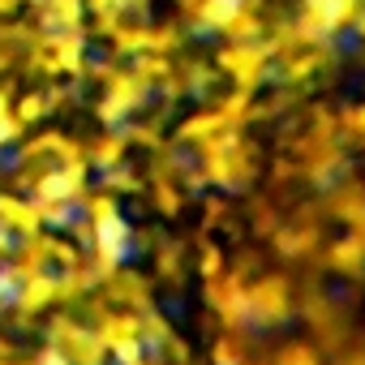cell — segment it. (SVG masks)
Masks as SVG:
<instances>
[{
    "label": "cell",
    "instance_id": "1",
    "mask_svg": "<svg viewBox=\"0 0 365 365\" xmlns=\"http://www.w3.org/2000/svg\"><path fill=\"white\" fill-rule=\"evenodd\" d=\"M48 344H56L73 365H108V348H103V339L95 335V327H82V322L69 318V314L52 318Z\"/></svg>",
    "mask_w": 365,
    "mask_h": 365
},
{
    "label": "cell",
    "instance_id": "2",
    "mask_svg": "<svg viewBox=\"0 0 365 365\" xmlns=\"http://www.w3.org/2000/svg\"><path fill=\"white\" fill-rule=\"evenodd\" d=\"M207 301L211 309L220 314L224 331H241L250 322V288H245V275H215L207 279Z\"/></svg>",
    "mask_w": 365,
    "mask_h": 365
},
{
    "label": "cell",
    "instance_id": "3",
    "mask_svg": "<svg viewBox=\"0 0 365 365\" xmlns=\"http://www.w3.org/2000/svg\"><path fill=\"white\" fill-rule=\"evenodd\" d=\"M292 314V288L284 275H262L250 284V322L254 327H279Z\"/></svg>",
    "mask_w": 365,
    "mask_h": 365
},
{
    "label": "cell",
    "instance_id": "4",
    "mask_svg": "<svg viewBox=\"0 0 365 365\" xmlns=\"http://www.w3.org/2000/svg\"><path fill=\"white\" fill-rule=\"evenodd\" d=\"M56 301V275H48V271H35V275H26L22 284H18V292H14V309L18 314H39V309H48Z\"/></svg>",
    "mask_w": 365,
    "mask_h": 365
},
{
    "label": "cell",
    "instance_id": "5",
    "mask_svg": "<svg viewBox=\"0 0 365 365\" xmlns=\"http://www.w3.org/2000/svg\"><path fill=\"white\" fill-rule=\"evenodd\" d=\"M103 297H108V301L129 305V314H146V309H155V305H150V288H146V279L125 275V271L108 275V292H103Z\"/></svg>",
    "mask_w": 365,
    "mask_h": 365
},
{
    "label": "cell",
    "instance_id": "6",
    "mask_svg": "<svg viewBox=\"0 0 365 365\" xmlns=\"http://www.w3.org/2000/svg\"><path fill=\"white\" fill-rule=\"evenodd\" d=\"M245 361H250V344L237 331H228L211 344V365H245Z\"/></svg>",
    "mask_w": 365,
    "mask_h": 365
},
{
    "label": "cell",
    "instance_id": "7",
    "mask_svg": "<svg viewBox=\"0 0 365 365\" xmlns=\"http://www.w3.org/2000/svg\"><path fill=\"white\" fill-rule=\"evenodd\" d=\"M142 344H146V352H163L172 344V327H168V318L159 309L142 314Z\"/></svg>",
    "mask_w": 365,
    "mask_h": 365
},
{
    "label": "cell",
    "instance_id": "8",
    "mask_svg": "<svg viewBox=\"0 0 365 365\" xmlns=\"http://www.w3.org/2000/svg\"><path fill=\"white\" fill-rule=\"evenodd\" d=\"M275 365H327V356L309 344V339H292L275 352Z\"/></svg>",
    "mask_w": 365,
    "mask_h": 365
},
{
    "label": "cell",
    "instance_id": "9",
    "mask_svg": "<svg viewBox=\"0 0 365 365\" xmlns=\"http://www.w3.org/2000/svg\"><path fill=\"white\" fill-rule=\"evenodd\" d=\"M86 211H91V224H103V220L120 215V211H116V198H112V194H91V198H86Z\"/></svg>",
    "mask_w": 365,
    "mask_h": 365
},
{
    "label": "cell",
    "instance_id": "10",
    "mask_svg": "<svg viewBox=\"0 0 365 365\" xmlns=\"http://www.w3.org/2000/svg\"><path fill=\"white\" fill-rule=\"evenodd\" d=\"M18 365H73L56 344H48V348H39L35 356H18Z\"/></svg>",
    "mask_w": 365,
    "mask_h": 365
},
{
    "label": "cell",
    "instance_id": "11",
    "mask_svg": "<svg viewBox=\"0 0 365 365\" xmlns=\"http://www.w3.org/2000/svg\"><path fill=\"white\" fill-rule=\"evenodd\" d=\"M120 150H125V146H120V138H108V142H99V146H95V163L112 168V163L120 159Z\"/></svg>",
    "mask_w": 365,
    "mask_h": 365
},
{
    "label": "cell",
    "instance_id": "12",
    "mask_svg": "<svg viewBox=\"0 0 365 365\" xmlns=\"http://www.w3.org/2000/svg\"><path fill=\"white\" fill-rule=\"evenodd\" d=\"M198 271H202L207 279L224 275V258H220V250H215V245H207V250H202V262H198Z\"/></svg>",
    "mask_w": 365,
    "mask_h": 365
},
{
    "label": "cell",
    "instance_id": "13",
    "mask_svg": "<svg viewBox=\"0 0 365 365\" xmlns=\"http://www.w3.org/2000/svg\"><path fill=\"white\" fill-rule=\"evenodd\" d=\"M159 275L163 279H180V254L176 250H159Z\"/></svg>",
    "mask_w": 365,
    "mask_h": 365
},
{
    "label": "cell",
    "instance_id": "14",
    "mask_svg": "<svg viewBox=\"0 0 365 365\" xmlns=\"http://www.w3.org/2000/svg\"><path fill=\"white\" fill-rule=\"evenodd\" d=\"M159 211L176 215V211H180V194H176V190H168V185H159Z\"/></svg>",
    "mask_w": 365,
    "mask_h": 365
},
{
    "label": "cell",
    "instance_id": "15",
    "mask_svg": "<svg viewBox=\"0 0 365 365\" xmlns=\"http://www.w3.org/2000/svg\"><path fill=\"white\" fill-rule=\"evenodd\" d=\"M18 129H22V125H18L14 116H0V146H5V142H14V138H18Z\"/></svg>",
    "mask_w": 365,
    "mask_h": 365
},
{
    "label": "cell",
    "instance_id": "16",
    "mask_svg": "<svg viewBox=\"0 0 365 365\" xmlns=\"http://www.w3.org/2000/svg\"><path fill=\"white\" fill-rule=\"evenodd\" d=\"M14 250H18V245H14V232L0 224V258H14Z\"/></svg>",
    "mask_w": 365,
    "mask_h": 365
},
{
    "label": "cell",
    "instance_id": "17",
    "mask_svg": "<svg viewBox=\"0 0 365 365\" xmlns=\"http://www.w3.org/2000/svg\"><path fill=\"white\" fill-rule=\"evenodd\" d=\"M245 365H275V352H262V356H250Z\"/></svg>",
    "mask_w": 365,
    "mask_h": 365
},
{
    "label": "cell",
    "instance_id": "18",
    "mask_svg": "<svg viewBox=\"0 0 365 365\" xmlns=\"http://www.w3.org/2000/svg\"><path fill=\"white\" fill-rule=\"evenodd\" d=\"M0 356H18L14 352V339H5V335H0Z\"/></svg>",
    "mask_w": 365,
    "mask_h": 365
},
{
    "label": "cell",
    "instance_id": "19",
    "mask_svg": "<svg viewBox=\"0 0 365 365\" xmlns=\"http://www.w3.org/2000/svg\"><path fill=\"white\" fill-rule=\"evenodd\" d=\"M129 365H163V361H159V356H150V352H146V356H138V361H129Z\"/></svg>",
    "mask_w": 365,
    "mask_h": 365
},
{
    "label": "cell",
    "instance_id": "20",
    "mask_svg": "<svg viewBox=\"0 0 365 365\" xmlns=\"http://www.w3.org/2000/svg\"><path fill=\"white\" fill-rule=\"evenodd\" d=\"M5 305H9V292H5V288H0V309H5Z\"/></svg>",
    "mask_w": 365,
    "mask_h": 365
}]
</instances>
